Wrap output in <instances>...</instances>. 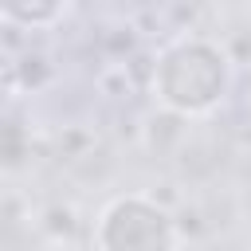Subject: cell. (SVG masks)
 Masks as SVG:
<instances>
[{
  "instance_id": "1",
  "label": "cell",
  "mask_w": 251,
  "mask_h": 251,
  "mask_svg": "<svg viewBox=\"0 0 251 251\" xmlns=\"http://www.w3.org/2000/svg\"><path fill=\"white\" fill-rule=\"evenodd\" d=\"M235 82L231 55L208 35H180L153 63V98L176 118H208Z\"/></svg>"
},
{
  "instance_id": "2",
  "label": "cell",
  "mask_w": 251,
  "mask_h": 251,
  "mask_svg": "<svg viewBox=\"0 0 251 251\" xmlns=\"http://www.w3.org/2000/svg\"><path fill=\"white\" fill-rule=\"evenodd\" d=\"M98 251H180V227L165 204L145 192L110 196L94 220Z\"/></svg>"
},
{
  "instance_id": "3",
  "label": "cell",
  "mask_w": 251,
  "mask_h": 251,
  "mask_svg": "<svg viewBox=\"0 0 251 251\" xmlns=\"http://www.w3.org/2000/svg\"><path fill=\"white\" fill-rule=\"evenodd\" d=\"M0 16H4L8 24H20V27H31V31H43V27H55V24L67 16V8H63V4H4Z\"/></svg>"
},
{
  "instance_id": "4",
  "label": "cell",
  "mask_w": 251,
  "mask_h": 251,
  "mask_svg": "<svg viewBox=\"0 0 251 251\" xmlns=\"http://www.w3.org/2000/svg\"><path fill=\"white\" fill-rule=\"evenodd\" d=\"M71 251H98V247H94V243H90V247H71Z\"/></svg>"
}]
</instances>
